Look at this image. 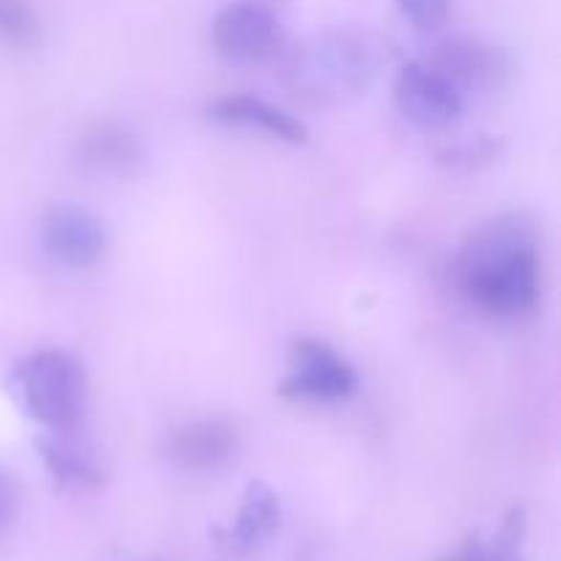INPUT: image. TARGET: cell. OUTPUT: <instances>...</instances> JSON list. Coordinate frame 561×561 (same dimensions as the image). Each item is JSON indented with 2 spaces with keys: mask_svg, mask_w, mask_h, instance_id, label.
<instances>
[{
  "mask_svg": "<svg viewBox=\"0 0 561 561\" xmlns=\"http://www.w3.org/2000/svg\"><path fill=\"white\" fill-rule=\"evenodd\" d=\"M460 299L491 321H524L542 299V252L524 214H499L477 225L453 257Z\"/></svg>",
  "mask_w": 561,
  "mask_h": 561,
  "instance_id": "6da1fadb",
  "label": "cell"
},
{
  "mask_svg": "<svg viewBox=\"0 0 561 561\" xmlns=\"http://www.w3.org/2000/svg\"><path fill=\"white\" fill-rule=\"evenodd\" d=\"M383 53L362 31H329L307 38L285 58V82L296 99L310 104H340L370 88Z\"/></svg>",
  "mask_w": 561,
  "mask_h": 561,
  "instance_id": "7a4b0ae2",
  "label": "cell"
},
{
  "mask_svg": "<svg viewBox=\"0 0 561 561\" xmlns=\"http://www.w3.org/2000/svg\"><path fill=\"white\" fill-rule=\"evenodd\" d=\"M9 387L20 409L47 433H75L85 416V367L64 348H44L16 362Z\"/></svg>",
  "mask_w": 561,
  "mask_h": 561,
  "instance_id": "3957f363",
  "label": "cell"
},
{
  "mask_svg": "<svg viewBox=\"0 0 561 561\" xmlns=\"http://www.w3.org/2000/svg\"><path fill=\"white\" fill-rule=\"evenodd\" d=\"M359 389V373L343 354L316 337L296 340L279 394L301 403H343Z\"/></svg>",
  "mask_w": 561,
  "mask_h": 561,
  "instance_id": "277c9868",
  "label": "cell"
},
{
  "mask_svg": "<svg viewBox=\"0 0 561 561\" xmlns=\"http://www.w3.org/2000/svg\"><path fill=\"white\" fill-rule=\"evenodd\" d=\"M427 64L447 77L466 99L491 96L513 80V55L480 36H447L433 47Z\"/></svg>",
  "mask_w": 561,
  "mask_h": 561,
  "instance_id": "5b68a950",
  "label": "cell"
},
{
  "mask_svg": "<svg viewBox=\"0 0 561 561\" xmlns=\"http://www.w3.org/2000/svg\"><path fill=\"white\" fill-rule=\"evenodd\" d=\"M42 252L58 266L85 272L99 266L110 250V230L99 214L77 203L47 208L38 222Z\"/></svg>",
  "mask_w": 561,
  "mask_h": 561,
  "instance_id": "8992f818",
  "label": "cell"
},
{
  "mask_svg": "<svg viewBox=\"0 0 561 561\" xmlns=\"http://www.w3.org/2000/svg\"><path fill=\"white\" fill-rule=\"evenodd\" d=\"M211 44L228 64L261 66L283 53L285 31L272 11L250 0H239L214 16Z\"/></svg>",
  "mask_w": 561,
  "mask_h": 561,
  "instance_id": "52a82bcc",
  "label": "cell"
},
{
  "mask_svg": "<svg viewBox=\"0 0 561 561\" xmlns=\"http://www.w3.org/2000/svg\"><path fill=\"white\" fill-rule=\"evenodd\" d=\"M394 104L400 115L420 129H447L466 113L463 93L431 64L420 60L400 66L394 77Z\"/></svg>",
  "mask_w": 561,
  "mask_h": 561,
  "instance_id": "ba28073f",
  "label": "cell"
},
{
  "mask_svg": "<svg viewBox=\"0 0 561 561\" xmlns=\"http://www.w3.org/2000/svg\"><path fill=\"white\" fill-rule=\"evenodd\" d=\"M239 431L222 416H203L173 427L164 438V460L184 474H217L239 455Z\"/></svg>",
  "mask_w": 561,
  "mask_h": 561,
  "instance_id": "9c48e42d",
  "label": "cell"
},
{
  "mask_svg": "<svg viewBox=\"0 0 561 561\" xmlns=\"http://www.w3.org/2000/svg\"><path fill=\"white\" fill-rule=\"evenodd\" d=\"M77 173L96 181H121L146 164V142L126 124H96L71 148Z\"/></svg>",
  "mask_w": 561,
  "mask_h": 561,
  "instance_id": "30bf717a",
  "label": "cell"
},
{
  "mask_svg": "<svg viewBox=\"0 0 561 561\" xmlns=\"http://www.w3.org/2000/svg\"><path fill=\"white\" fill-rule=\"evenodd\" d=\"M206 115L208 121L228 126V129L272 137V140L288 142V146H305L310 137L307 126L294 113L268 99L255 96V93H228V96L214 99Z\"/></svg>",
  "mask_w": 561,
  "mask_h": 561,
  "instance_id": "8fae6325",
  "label": "cell"
},
{
  "mask_svg": "<svg viewBox=\"0 0 561 561\" xmlns=\"http://www.w3.org/2000/svg\"><path fill=\"white\" fill-rule=\"evenodd\" d=\"M279 520H283V507H279L277 493H274L266 482L255 480L247 485L239 515H236L233 524L222 531V542L230 551L252 553L257 551V548L266 546V542L277 535Z\"/></svg>",
  "mask_w": 561,
  "mask_h": 561,
  "instance_id": "7c38bea8",
  "label": "cell"
},
{
  "mask_svg": "<svg viewBox=\"0 0 561 561\" xmlns=\"http://www.w3.org/2000/svg\"><path fill=\"white\" fill-rule=\"evenodd\" d=\"M47 474L60 488H96L102 485L104 471L96 463L93 453L82 444H75L69 433H44L36 442Z\"/></svg>",
  "mask_w": 561,
  "mask_h": 561,
  "instance_id": "4fadbf2b",
  "label": "cell"
},
{
  "mask_svg": "<svg viewBox=\"0 0 561 561\" xmlns=\"http://www.w3.org/2000/svg\"><path fill=\"white\" fill-rule=\"evenodd\" d=\"M38 38L42 20L31 0H0V42L16 49H31Z\"/></svg>",
  "mask_w": 561,
  "mask_h": 561,
  "instance_id": "5bb4252c",
  "label": "cell"
},
{
  "mask_svg": "<svg viewBox=\"0 0 561 561\" xmlns=\"http://www.w3.org/2000/svg\"><path fill=\"white\" fill-rule=\"evenodd\" d=\"M524 542H526V513L520 507L510 510L504 518L502 529L496 531L488 546V561H524Z\"/></svg>",
  "mask_w": 561,
  "mask_h": 561,
  "instance_id": "9a60e30c",
  "label": "cell"
},
{
  "mask_svg": "<svg viewBox=\"0 0 561 561\" xmlns=\"http://www.w3.org/2000/svg\"><path fill=\"white\" fill-rule=\"evenodd\" d=\"M502 140H493V137H482L474 142H460V146H449L447 151L438 157V162L447 164V168H463V170H480L488 168L493 159L502 151Z\"/></svg>",
  "mask_w": 561,
  "mask_h": 561,
  "instance_id": "2e32d148",
  "label": "cell"
},
{
  "mask_svg": "<svg viewBox=\"0 0 561 561\" xmlns=\"http://www.w3.org/2000/svg\"><path fill=\"white\" fill-rule=\"evenodd\" d=\"M400 14L422 33H433L447 22L449 0H394Z\"/></svg>",
  "mask_w": 561,
  "mask_h": 561,
  "instance_id": "e0dca14e",
  "label": "cell"
},
{
  "mask_svg": "<svg viewBox=\"0 0 561 561\" xmlns=\"http://www.w3.org/2000/svg\"><path fill=\"white\" fill-rule=\"evenodd\" d=\"M16 507H20V499H16L14 482L5 471H0V535L14 524Z\"/></svg>",
  "mask_w": 561,
  "mask_h": 561,
  "instance_id": "ac0fdd59",
  "label": "cell"
},
{
  "mask_svg": "<svg viewBox=\"0 0 561 561\" xmlns=\"http://www.w3.org/2000/svg\"><path fill=\"white\" fill-rule=\"evenodd\" d=\"M442 561H488L485 540H482V537H469L458 551L449 553V557H444Z\"/></svg>",
  "mask_w": 561,
  "mask_h": 561,
  "instance_id": "d6986e66",
  "label": "cell"
}]
</instances>
